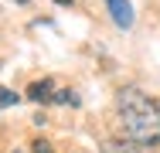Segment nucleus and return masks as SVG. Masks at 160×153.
Listing matches in <instances>:
<instances>
[{
    "label": "nucleus",
    "mask_w": 160,
    "mask_h": 153,
    "mask_svg": "<svg viewBox=\"0 0 160 153\" xmlns=\"http://www.w3.org/2000/svg\"><path fill=\"white\" fill-rule=\"evenodd\" d=\"M116 109H119L123 133L136 146H160V106L143 89H133V85L119 89Z\"/></svg>",
    "instance_id": "f257e3e1"
},
{
    "label": "nucleus",
    "mask_w": 160,
    "mask_h": 153,
    "mask_svg": "<svg viewBox=\"0 0 160 153\" xmlns=\"http://www.w3.org/2000/svg\"><path fill=\"white\" fill-rule=\"evenodd\" d=\"M106 7H109V14H112L116 27H123V31L133 27V3H129V0H106Z\"/></svg>",
    "instance_id": "f03ea898"
},
{
    "label": "nucleus",
    "mask_w": 160,
    "mask_h": 153,
    "mask_svg": "<svg viewBox=\"0 0 160 153\" xmlns=\"http://www.w3.org/2000/svg\"><path fill=\"white\" fill-rule=\"evenodd\" d=\"M102 153H140V146L129 136H112V140L102 143Z\"/></svg>",
    "instance_id": "7ed1b4c3"
},
{
    "label": "nucleus",
    "mask_w": 160,
    "mask_h": 153,
    "mask_svg": "<svg viewBox=\"0 0 160 153\" xmlns=\"http://www.w3.org/2000/svg\"><path fill=\"white\" fill-rule=\"evenodd\" d=\"M28 95H31L34 102H51V95H55V85H51V78H41V82H34Z\"/></svg>",
    "instance_id": "20e7f679"
},
{
    "label": "nucleus",
    "mask_w": 160,
    "mask_h": 153,
    "mask_svg": "<svg viewBox=\"0 0 160 153\" xmlns=\"http://www.w3.org/2000/svg\"><path fill=\"white\" fill-rule=\"evenodd\" d=\"M51 102H65V106H78V95H75V92H68V89H58L55 95H51Z\"/></svg>",
    "instance_id": "39448f33"
},
{
    "label": "nucleus",
    "mask_w": 160,
    "mask_h": 153,
    "mask_svg": "<svg viewBox=\"0 0 160 153\" xmlns=\"http://www.w3.org/2000/svg\"><path fill=\"white\" fill-rule=\"evenodd\" d=\"M0 106H17V92H10V89H0Z\"/></svg>",
    "instance_id": "423d86ee"
},
{
    "label": "nucleus",
    "mask_w": 160,
    "mask_h": 153,
    "mask_svg": "<svg viewBox=\"0 0 160 153\" xmlns=\"http://www.w3.org/2000/svg\"><path fill=\"white\" fill-rule=\"evenodd\" d=\"M31 153H55V150H51V143H48V140H34Z\"/></svg>",
    "instance_id": "0eeeda50"
},
{
    "label": "nucleus",
    "mask_w": 160,
    "mask_h": 153,
    "mask_svg": "<svg viewBox=\"0 0 160 153\" xmlns=\"http://www.w3.org/2000/svg\"><path fill=\"white\" fill-rule=\"evenodd\" d=\"M55 3H62V7H68V3H72V0H55Z\"/></svg>",
    "instance_id": "6e6552de"
},
{
    "label": "nucleus",
    "mask_w": 160,
    "mask_h": 153,
    "mask_svg": "<svg viewBox=\"0 0 160 153\" xmlns=\"http://www.w3.org/2000/svg\"><path fill=\"white\" fill-rule=\"evenodd\" d=\"M17 3H28V0H17Z\"/></svg>",
    "instance_id": "1a4fd4ad"
},
{
    "label": "nucleus",
    "mask_w": 160,
    "mask_h": 153,
    "mask_svg": "<svg viewBox=\"0 0 160 153\" xmlns=\"http://www.w3.org/2000/svg\"><path fill=\"white\" fill-rule=\"evenodd\" d=\"M14 153H24V150H14Z\"/></svg>",
    "instance_id": "9d476101"
}]
</instances>
